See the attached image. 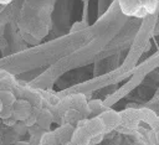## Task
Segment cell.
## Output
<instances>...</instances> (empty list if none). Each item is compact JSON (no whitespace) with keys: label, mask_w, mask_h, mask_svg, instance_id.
<instances>
[{"label":"cell","mask_w":159,"mask_h":145,"mask_svg":"<svg viewBox=\"0 0 159 145\" xmlns=\"http://www.w3.org/2000/svg\"><path fill=\"white\" fill-rule=\"evenodd\" d=\"M122 11L125 15L135 16V17H144L148 15L145 9L143 7V0H118Z\"/></svg>","instance_id":"1"},{"label":"cell","mask_w":159,"mask_h":145,"mask_svg":"<svg viewBox=\"0 0 159 145\" xmlns=\"http://www.w3.org/2000/svg\"><path fill=\"white\" fill-rule=\"evenodd\" d=\"M14 105V113H12V118L16 121H24L31 113H32V108L31 104L27 100L20 99V100H15Z\"/></svg>","instance_id":"2"},{"label":"cell","mask_w":159,"mask_h":145,"mask_svg":"<svg viewBox=\"0 0 159 145\" xmlns=\"http://www.w3.org/2000/svg\"><path fill=\"white\" fill-rule=\"evenodd\" d=\"M80 124H82V126L86 129V131L89 134V136L103 134L106 131L104 130V125H103V123H102L99 116H94L92 119L82 120V121H80Z\"/></svg>","instance_id":"3"},{"label":"cell","mask_w":159,"mask_h":145,"mask_svg":"<svg viewBox=\"0 0 159 145\" xmlns=\"http://www.w3.org/2000/svg\"><path fill=\"white\" fill-rule=\"evenodd\" d=\"M99 118L104 125V130H112L117 128L122 120L120 115L114 110H106L102 114H99Z\"/></svg>","instance_id":"4"},{"label":"cell","mask_w":159,"mask_h":145,"mask_svg":"<svg viewBox=\"0 0 159 145\" xmlns=\"http://www.w3.org/2000/svg\"><path fill=\"white\" fill-rule=\"evenodd\" d=\"M72 133H73V128L71 124H67V125H63L61 126L60 129H57L53 135L57 140V144L61 143V144H66L67 141L71 140V136H72Z\"/></svg>","instance_id":"5"},{"label":"cell","mask_w":159,"mask_h":145,"mask_svg":"<svg viewBox=\"0 0 159 145\" xmlns=\"http://www.w3.org/2000/svg\"><path fill=\"white\" fill-rule=\"evenodd\" d=\"M37 115V124L40 128L42 129H48L50 124H51V114L47 110H41L40 114Z\"/></svg>","instance_id":"6"},{"label":"cell","mask_w":159,"mask_h":145,"mask_svg":"<svg viewBox=\"0 0 159 145\" xmlns=\"http://www.w3.org/2000/svg\"><path fill=\"white\" fill-rule=\"evenodd\" d=\"M16 100L14 93L9 92V90H0V102L2 103V105L6 104H14Z\"/></svg>","instance_id":"7"},{"label":"cell","mask_w":159,"mask_h":145,"mask_svg":"<svg viewBox=\"0 0 159 145\" xmlns=\"http://www.w3.org/2000/svg\"><path fill=\"white\" fill-rule=\"evenodd\" d=\"M39 145H57V140L53 133H45L43 136H41Z\"/></svg>","instance_id":"8"},{"label":"cell","mask_w":159,"mask_h":145,"mask_svg":"<svg viewBox=\"0 0 159 145\" xmlns=\"http://www.w3.org/2000/svg\"><path fill=\"white\" fill-rule=\"evenodd\" d=\"M12 113H14V105L12 104L2 105L1 109H0V119L5 120L7 118H11L12 116Z\"/></svg>","instance_id":"9"},{"label":"cell","mask_w":159,"mask_h":145,"mask_svg":"<svg viewBox=\"0 0 159 145\" xmlns=\"http://www.w3.org/2000/svg\"><path fill=\"white\" fill-rule=\"evenodd\" d=\"M102 108H103V104H102V102L98 100V99L91 100V102L88 103V109H89L91 113H98Z\"/></svg>","instance_id":"10"},{"label":"cell","mask_w":159,"mask_h":145,"mask_svg":"<svg viewBox=\"0 0 159 145\" xmlns=\"http://www.w3.org/2000/svg\"><path fill=\"white\" fill-rule=\"evenodd\" d=\"M12 128H14V130L16 131V134H20V135H24V134L29 130V126H27L24 121H16Z\"/></svg>","instance_id":"11"},{"label":"cell","mask_w":159,"mask_h":145,"mask_svg":"<svg viewBox=\"0 0 159 145\" xmlns=\"http://www.w3.org/2000/svg\"><path fill=\"white\" fill-rule=\"evenodd\" d=\"M24 123L29 126V128H31V126H35L36 124H37V115L35 114V113H31L25 120H24Z\"/></svg>","instance_id":"12"},{"label":"cell","mask_w":159,"mask_h":145,"mask_svg":"<svg viewBox=\"0 0 159 145\" xmlns=\"http://www.w3.org/2000/svg\"><path fill=\"white\" fill-rule=\"evenodd\" d=\"M102 139H103V134L93 135V136H91V139H89V145H96V144L101 143V141H102Z\"/></svg>","instance_id":"13"},{"label":"cell","mask_w":159,"mask_h":145,"mask_svg":"<svg viewBox=\"0 0 159 145\" xmlns=\"http://www.w3.org/2000/svg\"><path fill=\"white\" fill-rule=\"evenodd\" d=\"M15 123H16V120H15L12 116H11V118H7V119L4 120V124H6V125H9V126H14Z\"/></svg>","instance_id":"14"},{"label":"cell","mask_w":159,"mask_h":145,"mask_svg":"<svg viewBox=\"0 0 159 145\" xmlns=\"http://www.w3.org/2000/svg\"><path fill=\"white\" fill-rule=\"evenodd\" d=\"M77 29H82V24H81V22H76V24L73 25V27H72V31H75V30H77Z\"/></svg>","instance_id":"15"},{"label":"cell","mask_w":159,"mask_h":145,"mask_svg":"<svg viewBox=\"0 0 159 145\" xmlns=\"http://www.w3.org/2000/svg\"><path fill=\"white\" fill-rule=\"evenodd\" d=\"M12 0H0V4L1 5H7V4H10Z\"/></svg>","instance_id":"16"},{"label":"cell","mask_w":159,"mask_h":145,"mask_svg":"<svg viewBox=\"0 0 159 145\" xmlns=\"http://www.w3.org/2000/svg\"><path fill=\"white\" fill-rule=\"evenodd\" d=\"M63 145H80V144H76V143H73V141H71V140H70V141H67V143H66V144H63Z\"/></svg>","instance_id":"17"},{"label":"cell","mask_w":159,"mask_h":145,"mask_svg":"<svg viewBox=\"0 0 159 145\" xmlns=\"http://www.w3.org/2000/svg\"><path fill=\"white\" fill-rule=\"evenodd\" d=\"M155 138H157V141L159 143V129H157V131H155Z\"/></svg>","instance_id":"18"},{"label":"cell","mask_w":159,"mask_h":145,"mask_svg":"<svg viewBox=\"0 0 159 145\" xmlns=\"http://www.w3.org/2000/svg\"><path fill=\"white\" fill-rule=\"evenodd\" d=\"M1 107H2V103H1V102H0V109H1Z\"/></svg>","instance_id":"19"}]
</instances>
